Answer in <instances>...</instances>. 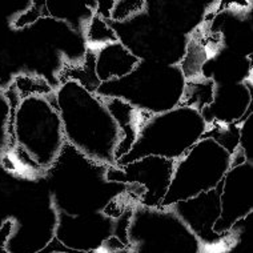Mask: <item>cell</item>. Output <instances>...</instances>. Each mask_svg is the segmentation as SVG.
<instances>
[{
	"label": "cell",
	"instance_id": "603a6c76",
	"mask_svg": "<svg viewBox=\"0 0 253 253\" xmlns=\"http://www.w3.org/2000/svg\"><path fill=\"white\" fill-rule=\"evenodd\" d=\"M11 85L16 91L19 97L32 96V95H42V96H48L55 92L53 87L39 75H18L13 79Z\"/></svg>",
	"mask_w": 253,
	"mask_h": 253
},
{
	"label": "cell",
	"instance_id": "7a4b0ae2",
	"mask_svg": "<svg viewBox=\"0 0 253 253\" xmlns=\"http://www.w3.org/2000/svg\"><path fill=\"white\" fill-rule=\"evenodd\" d=\"M55 101L67 143L91 162L116 166L115 153L122 132L104 97L76 82H66L55 89Z\"/></svg>",
	"mask_w": 253,
	"mask_h": 253
},
{
	"label": "cell",
	"instance_id": "ac0fdd59",
	"mask_svg": "<svg viewBox=\"0 0 253 253\" xmlns=\"http://www.w3.org/2000/svg\"><path fill=\"white\" fill-rule=\"evenodd\" d=\"M104 101L105 105L108 107L109 112L112 114L114 119L119 124V128L122 132V140H120V144H119L116 153H115V159L118 162L131 151L132 145L137 137L140 111L135 109L126 101L116 99V97H104Z\"/></svg>",
	"mask_w": 253,
	"mask_h": 253
},
{
	"label": "cell",
	"instance_id": "4fadbf2b",
	"mask_svg": "<svg viewBox=\"0 0 253 253\" xmlns=\"http://www.w3.org/2000/svg\"><path fill=\"white\" fill-rule=\"evenodd\" d=\"M220 217L216 233H228L253 211V163L243 162L229 168L220 189Z\"/></svg>",
	"mask_w": 253,
	"mask_h": 253
},
{
	"label": "cell",
	"instance_id": "5bb4252c",
	"mask_svg": "<svg viewBox=\"0 0 253 253\" xmlns=\"http://www.w3.org/2000/svg\"><path fill=\"white\" fill-rule=\"evenodd\" d=\"M252 83H214L213 97L210 104L200 111V115L211 124H240L252 114Z\"/></svg>",
	"mask_w": 253,
	"mask_h": 253
},
{
	"label": "cell",
	"instance_id": "277c9868",
	"mask_svg": "<svg viewBox=\"0 0 253 253\" xmlns=\"http://www.w3.org/2000/svg\"><path fill=\"white\" fill-rule=\"evenodd\" d=\"M207 126L199 111L184 105L162 114L140 112L137 137L131 151L118 160L116 166H124L147 156L176 162L203 137Z\"/></svg>",
	"mask_w": 253,
	"mask_h": 253
},
{
	"label": "cell",
	"instance_id": "44dd1931",
	"mask_svg": "<svg viewBox=\"0 0 253 253\" xmlns=\"http://www.w3.org/2000/svg\"><path fill=\"white\" fill-rule=\"evenodd\" d=\"M84 36H85V47L93 49V51L104 47L107 44L119 42L118 35L114 28L111 27L108 20H105L96 13H93V16L87 24V28L84 31Z\"/></svg>",
	"mask_w": 253,
	"mask_h": 253
},
{
	"label": "cell",
	"instance_id": "2e32d148",
	"mask_svg": "<svg viewBox=\"0 0 253 253\" xmlns=\"http://www.w3.org/2000/svg\"><path fill=\"white\" fill-rule=\"evenodd\" d=\"M96 9L95 1H32L31 7L19 16L13 27L22 28L38 22L42 16H48L56 20L68 23L75 31H85L87 24Z\"/></svg>",
	"mask_w": 253,
	"mask_h": 253
},
{
	"label": "cell",
	"instance_id": "52a82bcc",
	"mask_svg": "<svg viewBox=\"0 0 253 253\" xmlns=\"http://www.w3.org/2000/svg\"><path fill=\"white\" fill-rule=\"evenodd\" d=\"M231 167V153L212 139L201 137L175 162L173 175L162 207H170L217 188Z\"/></svg>",
	"mask_w": 253,
	"mask_h": 253
},
{
	"label": "cell",
	"instance_id": "484cf974",
	"mask_svg": "<svg viewBox=\"0 0 253 253\" xmlns=\"http://www.w3.org/2000/svg\"><path fill=\"white\" fill-rule=\"evenodd\" d=\"M253 112L249 114L247 118L240 123V141L239 149L244 153L245 160L253 163L252 149H253V126H252Z\"/></svg>",
	"mask_w": 253,
	"mask_h": 253
},
{
	"label": "cell",
	"instance_id": "4316f807",
	"mask_svg": "<svg viewBox=\"0 0 253 253\" xmlns=\"http://www.w3.org/2000/svg\"><path fill=\"white\" fill-rule=\"evenodd\" d=\"M115 0H96V9H95V13L101 16L105 20H109L111 19V12H112V8H114Z\"/></svg>",
	"mask_w": 253,
	"mask_h": 253
},
{
	"label": "cell",
	"instance_id": "d6986e66",
	"mask_svg": "<svg viewBox=\"0 0 253 253\" xmlns=\"http://www.w3.org/2000/svg\"><path fill=\"white\" fill-rule=\"evenodd\" d=\"M95 59L96 53L91 48L85 47V53L83 59L75 63H64V66L59 72V82L60 84L66 82H76L82 87L88 89L92 93H96L97 88L100 87V82L95 72Z\"/></svg>",
	"mask_w": 253,
	"mask_h": 253
},
{
	"label": "cell",
	"instance_id": "d4e9b609",
	"mask_svg": "<svg viewBox=\"0 0 253 253\" xmlns=\"http://www.w3.org/2000/svg\"><path fill=\"white\" fill-rule=\"evenodd\" d=\"M145 7V0H136V1H129V0H115L114 8L111 12V22L122 23L126 22L132 16L137 13L143 12Z\"/></svg>",
	"mask_w": 253,
	"mask_h": 253
},
{
	"label": "cell",
	"instance_id": "8fae6325",
	"mask_svg": "<svg viewBox=\"0 0 253 253\" xmlns=\"http://www.w3.org/2000/svg\"><path fill=\"white\" fill-rule=\"evenodd\" d=\"M220 189L221 183L212 191L170 205L175 213L199 239L203 247V253H205L207 249H210L211 253L217 251L224 252V249L235 243L236 233L233 229L228 233H216L213 229L221 212Z\"/></svg>",
	"mask_w": 253,
	"mask_h": 253
},
{
	"label": "cell",
	"instance_id": "3957f363",
	"mask_svg": "<svg viewBox=\"0 0 253 253\" xmlns=\"http://www.w3.org/2000/svg\"><path fill=\"white\" fill-rule=\"evenodd\" d=\"M107 167L91 162L66 143L51 168L45 172L51 181V201L57 212L85 214L101 212L116 196L107 195Z\"/></svg>",
	"mask_w": 253,
	"mask_h": 253
},
{
	"label": "cell",
	"instance_id": "5b68a950",
	"mask_svg": "<svg viewBox=\"0 0 253 253\" xmlns=\"http://www.w3.org/2000/svg\"><path fill=\"white\" fill-rule=\"evenodd\" d=\"M185 82L180 66L139 61L124 78L101 83L96 95L120 99L140 112L162 114L179 107Z\"/></svg>",
	"mask_w": 253,
	"mask_h": 253
},
{
	"label": "cell",
	"instance_id": "30bf717a",
	"mask_svg": "<svg viewBox=\"0 0 253 253\" xmlns=\"http://www.w3.org/2000/svg\"><path fill=\"white\" fill-rule=\"evenodd\" d=\"M175 168V160L159 156L141 157L124 166H109L105 169L108 183L136 184L144 189L137 204L144 207H162L169 188Z\"/></svg>",
	"mask_w": 253,
	"mask_h": 253
},
{
	"label": "cell",
	"instance_id": "83f0119b",
	"mask_svg": "<svg viewBox=\"0 0 253 253\" xmlns=\"http://www.w3.org/2000/svg\"><path fill=\"white\" fill-rule=\"evenodd\" d=\"M111 253H131V251L126 248V247H124V248L116 249V251H114V252H111Z\"/></svg>",
	"mask_w": 253,
	"mask_h": 253
},
{
	"label": "cell",
	"instance_id": "7c38bea8",
	"mask_svg": "<svg viewBox=\"0 0 253 253\" xmlns=\"http://www.w3.org/2000/svg\"><path fill=\"white\" fill-rule=\"evenodd\" d=\"M13 227L5 241L8 253H38L53 240L57 211L53 204H35L11 216Z\"/></svg>",
	"mask_w": 253,
	"mask_h": 253
},
{
	"label": "cell",
	"instance_id": "ba28073f",
	"mask_svg": "<svg viewBox=\"0 0 253 253\" xmlns=\"http://www.w3.org/2000/svg\"><path fill=\"white\" fill-rule=\"evenodd\" d=\"M119 42L140 61L180 66L187 53L189 36L167 28L148 13H137L126 22L108 20Z\"/></svg>",
	"mask_w": 253,
	"mask_h": 253
},
{
	"label": "cell",
	"instance_id": "e0dca14e",
	"mask_svg": "<svg viewBox=\"0 0 253 253\" xmlns=\"http://www.w3.org/2000/svg\"><path fill=\"white\" fill-rule=\"evenodd\" d=\"M95 53V72L100 83L124 78L133 71L140 61L120 42L107 44L96 49Z\"/></svg>",
	"mask_w": 253,
	"mask_h": 253
},
{
	"label": "cell",
	"instance_id": "9c48e42d",
	"mask_svg": "<svg viewBox=\"0 0 253 253\" xmlns=\"http://www.w3.org/2000/svg\"><path fill=\"white\" fill-rule=\"evenodd\" d=\"M132 211L120 217H109L103 212L85 214H67L57 212L55 237L66 248L78 252H95L103 248L109 237L116 236L126 247V229Z\"/></svg>",
	"mask_w": 253,
	"mask_h": 253
},
{
	"label": "cell",
	"instance_id": "9a60e30c",
	"mask_svg": "<svg viewBox=\"0 0 253 253\" xmlns=\"http://www.w3.org/2000/svg\"><path fill=\"white\" fill-rule=\"evenodd\" d=\"M214 4L192 0H145L144 11L167 28L191 38Z\"/></svg>",
	"mask_w": 253,
	"mask_h": 253
},
{
	"label": "cell",
	"instance_id": "ffe728a7",
	"mask_svg": "<svg viewBox=\"0 0 253 253\" xmlns=\"http://www.w3.org/2000/svg\"><path fill=\"white\" fill-rule=\"evenodd\" d=\"M214 82L207 78L188 79L184 87V93L180 105L189 107L200 112L210 104L213 97Z\"/></svg>",
	"mask_w": 253,
	"mask_h": 253
},
{
	"label": "cell",
	"instance_id": "8992f818",
	"mask_svg": "<svg viewBox=\"0 0 253 253\" xmlns=\"http://www.w3.org/2000/svg\"><path fill=\"white\" fill-rule=\"evenodd\" d=\"M131 253H203V247L170 207L136 204L126 229Z\"/></svg>",
	"mask_w": 253,
	"mask_h": 253
},
{
	"label": "cell",
	"instance_id": "cb8c5ba5",
	"mask_svg": "<svg viewBox=\"0 0 253 253\" xmlns=\"http://www.w3.org/2000/svg\"><path fill=\"white\" fill-rule=\"evenodd\" d=\"M11 148V104L4 89H0V160Z\"/></svg>",
	"mask_w": 253,
	"mask_h": 253
},
{
	"label": "cell",
	"instance_id": "7402d4cb",
	"mask_svg": "<svg viewBox=\"0 0 253 253\" xmlns=\"http://www.w3.org/2000/svg\"><path fill=\"white\" fill-rule=\"evenodd\" d=\"M203 137L212 139L233 156V153L239 149L240 124H211L207 126Z\"/></svg>",
	"mask_w": 253,
	"mask_h": 253
},
{
	"label": "cell",
	"instance_id": "6da1fadb",
	"mask_svg": "<svg viewBox=\"0 0 253 253\" xmlns=\"http://www.w3.org/2000/svg\"><path fill=\"white\" fill-rule=\"evenodd\" d=\"M5 93L11 104V148L5 157L23 170L45 175L67 143L55 92L19 97L9 85Z\"/></svg>",
	"mask_w": 253,
	"mask_h": 253
}]
</instances>
